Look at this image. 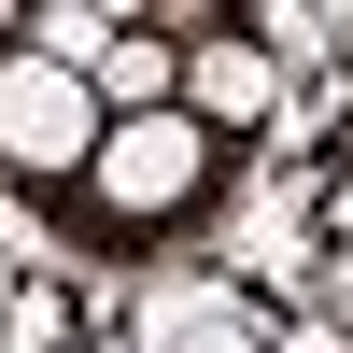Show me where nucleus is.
Masks as SVG:
<instances>
[{"label":"nucleus","mask_w":353,"mask_h":353,"mask_svg":"<svg viewBox=\"0 0 353 353\" xmlns=\"http://www.w3.org/2000/svg\"><path fill=\"white\" fill-rule=\"evenodd\" d=\"M269 99H283V57L254 43V28L212 14V28L184 43V113H198L212 141H254V128H269Z\"/></svg>","instance_id":"obj_3"},{"label":"nucleus","mask_w":353,"mask_h":353,"mask_svg":"<svg viewBox=\"0 0 353 353\" xmlns=\"http://www.w3.org/2000/svg\"><path fill=\"white\" fill-rule=\"evenodd\" d=\"M99 128H113V113H99L85 71H57L43 43L0 57V170H14V184H71V170L99 156Z\"/></svg>","instance_id":"obj_2"},{"label":"nucleus","mask_w":353,"mask_h":353,"mask_svg":"<svg viewBox=\"0 0 353 353\" xmlns=\"http://www.w3.org/2000/svg\"><path fill=\"white\" fill-rule=\"evenodd\" d=\"M212 170H226V141L198 128V113H113L99 156H85V212H99V241H128V226L198 212V198H212Z\"/></svg>","instance_id":"obj_1"},{"label":"nucleus","mask_w":353,"mask_h":353,"mask_svg":"<svg viewBox=\"0 0 353 353\" xmlns=\"http://www.w3.org/2000/svg\"><path fill=\"white\" fill-rule=\"evenodd\" d=\"M184 353H254V339H226V325H198V339H184Z\"/></svg>","instance_id":"obj_4"}]
</instances>
